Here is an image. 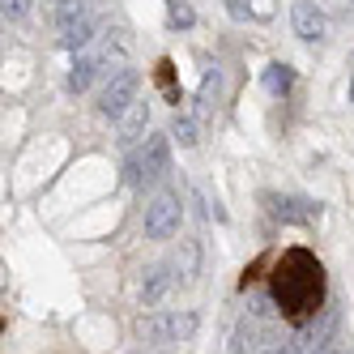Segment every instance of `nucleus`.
<instances>
[{
    "instance_id": "1",
    "label": "nucleus",
    "mask_w": 354,
    "mask_h": 354,
    "mask_svg": "<svg viewBox=\"0 0 354 354\" xmlns=\"http://www.w3.org/2000/svg\"><path fill=\"white\" fill-rule=\"evenodd\" d=\"M273 299L282 303V312L295 320V324H308L324 299V269L312 252L303 248H290L273 269Z\"/></svg>"
},
{
    "instance_id": "2",
    "label": "nucleus",
    "mask_w": 354,
    "mask_h": 354,
    "mask_svg": "<svg viewBox=\"0 0 354 354\" xmlns=\"http://www.w3.org/2000/svg\"><path fill=\"white\" fill-rule=\"evenodd\" d=\"M167 141H171V133L167 137L162 133H149L133 149V154H129V162H124V184H129V188H154L162 175H167V162H171Z\"/></svg>"
},
{
    "instance_id": "3",
    "label": "nucleus",
    "mask_w": 354,
    "mask_h": 354,
    "mask_svg": "<svg viewBox=\"0 0 354 354\" xmlns=\"http://www.w3.org/2000/svg\"><path fill=\"white\" fill-rule=\"evenodd\" d=\"M196 316L192 312H162V316H149L141 320V337L154 342V346H175V342H188L196 333Z\"/></svg>"
},
{
    "instance_id": "4",
    "label": "nucleus",
    "mask_w": 354,
    "mask_h": 354,
    "mask_svg": "<svg viewBox=\"0 0 354 354\" xmlns=\"http://www.w3.org/2000/svg\"><path fill=\"white\" fill-rule=\"evenodd\" d=\"M180 218H184L180 196H175V192H158L145 205V235L149 239H171L175 231H180Z\"/></svg>"
},
{
    "instance_id": "5",
    "label": "nucleus",
    "mask_w": 354,
    "mask_h": 354,
    "mask_svg": "<svg viewBox=\"0 0 354 354\" xmlns=\"http://www.w3.org/2000/svg\"><path fill=\"white\" fill-rule=\"evenodd\" d=\"M137 86H141V77H137L133 68L115 73V77L103 86V94H98V111H103V115H111V120H120L124 111H129V107L137 103Z\"/></svg>"
},
{
    "instance_id": "6",
    "label": "nucleus",
    "mask_w": 354,
    "mask_h": 354,
    "mask_svg": "<svg viewBox=\"0 0 354 354\" xmlns=\"http://www.w3.org/2000/svg\"><path fill=\"white\" fill-rule=\"evenodd\" d=\"M290 21H295V35H299L303 43H324V39H328V17L312 5V0H295Z\"/></svg>"
},
{
    "instance_id": "7",
    "label": "nucleus",
    "mask_w": 354,
    "mask_h": 354,
    "mask_svg": "<svg viewBox=\"0 0 354 354\" xmlns=\"http://www.w3.org/2000/svg\"><path fill=\"white\" fill-rule=\"evenodd\" d=\"M269 214L282 222H312L320 214V205L308 196H269Z\"/></svg>"
},
{
    "instance_id": "8",
    "label": "nucleus",
    "mask_w": 354,
    "mask_h": 354,
    "mask_svg": "<svg viewBox=\"0 0 354 354\" xmlns=\"http://www.w3.org/2000/svg\"><path fill=\"white\" fill-rule=\"evenodd\" d=\"M175 286V273H171V265H149L145 269V277H141V303L145 308H154L158 299H167V290Z\"/></svg>"
},
{
    "instance_id": "9",
    "label": "nucleus",
    "mask_w": 354,
    "mask_h": 354,
    "mask_svg": "<svg viewBox=\"0 0 354 354\" xmlns=\"http://www.w3.org/2000/svg\"><path fill=\"white\" fill-rule=\"evenodd\" d=\"M218 98H222V68H205L201 90H196V115H201V120H214Z\"/></svg>"
},
{
    "instance_id": "10",
    "label": "nucleus",
    "mask_w": 354,
    "mask_h": 354,
    "mask_svg": "<svg viewBox=\"0 0 354 354\" xmlns=\"http://www.w3.org/2000/svg\"><path fill=\"white\" fill-rule=\"evenodd\" d=\"M145 129H149V103H133L129 111L115 120V133H120V141H124V145H133Z\"/></svg>"
},
{
    "instance_id": "11",
    "label": "nucleus",
    "mask_w": 354,
    "mask_h": 354,
    "mask_svg": "<svg viewBox=\"0 0 354 354\" xmlns=\"http://www.w3.org/2000/svg\"><path fill=\"white\" fill-rule=\"evenodd\" d=\"M171 269H175V282H192V277L201 273V243L184 239L180 252H175V261H171Z\"/></svg>"
},
{
    "instance_id": "12",
    "label": "nucleus",
    "mask_w": 354,
    "mask_h": 354,
    "mask_svg": "<svg viewBox=\"0 0 354 354\" xmlns=\"http://www.w3.org/2000/svg\"><path fill=\"white\" fill-rule=\"evenodd\" d=\"M90 17V0H56V26L68 30V26H77V21Z\"/></svg>"
},
{
    "instance_id": "13",
    "label": "nucleus",
    "mask_w": 354,
    "mask_h": 354,
    "mask_svg": "<svg viewBox=\"0 0 354 354\" xmlns=\"http://www.w3.org/2000/svg\"><path fill=\"white\" fill-rule=\"evenodd\" d=\"M94 77H98V60H94V56H82L77 64H73V73H68V90L82 94V90H90Z\"/></svg>"
},
{
    "instance_id": "14",
    "label": "nucleus",
    "mask_w": 354,
    "mask_h": 354,
    "mask_svg": "<svg viewBox=\"0 0 354 354\" xmlns=\"http://www.w3.org/2000/svg\"><path fill=\"white\" fill-rule=\"evenodd\" d=\"M90 39H94V17L77 21V26H68V30H60V47H68V52H82Z\"/></svg>"
},
{
    "instance_id": "15",
    "label": "nucleus",
    "mask_w": 354,
    "mask_h": 354,
    "mask_svg": "<svg viewBox=\"0 0 354 354\" xmlns=\"http://www.w3.org/2000/svg\"><path fill=\"white\" fill-rule=\"evenodd\" d=\"M290 86H295V68L290 64H269L265 68V90L269 94H286Z\"/></svg>"
},
{
    "instance_id": "16",
    "label": "nucleus",
    "mask_w": 354,
    "mask_h": 354,
    "mask_svg": "<svg viewBox=\"0 0 354 354\" xmlns=\"http://www.w3.org/2000/svg\"><path fill=\"white\" fill-rule=\"evenodd\" d=\"M171 141H180L184 149H192V145H196V124H192L188 115H175V124H171Z\"/></svg>"
},
{
    "instance_id": "17",
    "label": "nucleus",
    "mask_w": 354,
    "mask_h": 354,
    "mask_svg": "<svg viewBox=\"0 0 354 354\" xmlns=\"http://www.w3.org/2000/svg\"><path fill=\"white\" fill-rule=\"evenodd\" d=\"M192 21H196L192 5H184V0H171V26H180V30H188Z\"/></svg>"
},
{
    "instance_id": "18",
    "label": "nucleus",
    "mask_w": 354,
    "mask_h": 354,
    "mask_svg": "<svg viewBox=\"0 0 354 354\" xmlns=\"http://www.w3.org/2000/svg\"><path fill=\"white\" fill-rule=\"evenodd\" d=\"M0 9H5V17H26L30 0H0Z\"/></svg>"
},
{
    "instance_id": "19",
    "label": "nucleus",
    "mask_w": 354,
    "mask_h": 354,
    "mask_svg": "<svg viewBox=\"0 0 354 354\" xmlns=\"http://www.w3.org/2000/svg\"><path fill=\"white\" fill-rule=\"evenodd\" d=\"M226 9H231V17H239V21L248 17V9H243V0H226Z\"/></svg>"
},
{
    "instance_id": "20",
    "label": "nucleus",
    "mask_w": 354,
    "mask_h": 354,
    "mask_svg": "<svg viewBox=\"0 0 354 354\" xmlns=\"http://www.w3.org/2000/svg\"><path fill=\"white\" fill-rule=\"evenodd\" d=\"M350 103H354V77H350Z\"/></svg>"
},
{
    "instance_id": "21",
    "label": "nucleus",
    "mask_w": 354,
    "mask_h": 354,
    "mask_svg": "<svg viewBox=\"0 0 354 354\" xmlns=\"http://www.w3.org/2000/svg\"><path fill=\"white\" fill-rule=\"evenodd\" d=\"M133 354H145V350H133Z\"/></svg>"
}]
</instances>
